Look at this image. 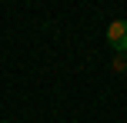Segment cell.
<instances>
[{
    "instance_id": "obj_1",
    "label": "cell",
    "mask_w": 127,
    "mask_h": 123,
    "mask_svg": "<svg viewBox=\"0 0 127 123\" xmlns=\"http://www.w3.org/2000/svg\"><path fill=\"white\" fill-rule=\"evenodd\" d=\"M107 40L117 53H127V20H114L107 27Z\"/></svg>"
}]
</instances>
